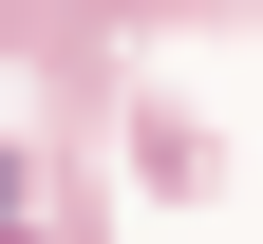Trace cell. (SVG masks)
<instances>
[{"label":"cell","mask_w":263,"mask_h":244,"mask_svg":"<svg viewBox=\"0 0 263 244\" xmlns=\"http://www.w3.org/2000/svg\"><path fill=\"white\" fill-rule=\"evenodd\" d=\"M0 207H19V169H0Z\"/></svg>","instance_id":"1"}]
</instances>
